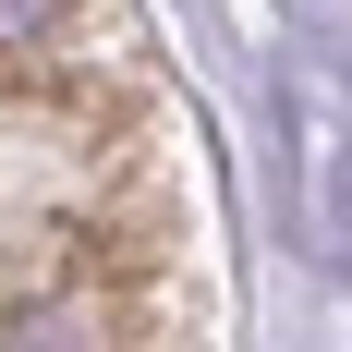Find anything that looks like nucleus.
Segmentation results:
<instances>
[{"mask_svg":"<svg viewBox=\"0 0 352 352\" xmlns=\"http://www.w3.org/2000/svg\"><path fill=\"white\" fill-rule=\"evenodd\" d=\"M0 352H122V316H109L85 280H61V292L0 304Z\"/></svg>","mask_w":352,"mask_h":352,"instance_id":"nucleus-1","label":"nucleus"},{"mask_svg":"<svg viewBox=\"0 0 352 352\" xmlns=\"http://www.w3.org/2000/svg\"><path fill=\"white\" fill-rule=\"evenodd\" d=\"M73 25V0H0V49H49Z\"/></svg>","mask_w":352,"mask_h":352,"instance_id":"nucleus-2","label":"nucleus"}]
</instances>
